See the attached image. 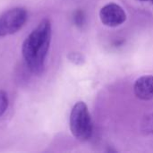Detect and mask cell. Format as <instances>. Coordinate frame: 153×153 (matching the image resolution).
<instances>
[{
	"instance_id": "cell-9",
	"label": "cell",
	"mask_w": 153,
	"mask_h": 153,
	"mask_svg": "<svg viewBox=\"0 0 153 153\" xmlns=\"http://www.w3.org/2000/svg\"><path fill=\"white\" fill-rule=\"evenodd\" d=\"M84 13L82 10H77L74 14V22L75 23L76 26L78 27H82L84 23Z\"/></svg>"
},
{
	"instance_id": "cell-10",
	"label": "cell",
	"mask_w": 153,
	"mask_h": 153,
	"mask_svg": "<svg viewBox=\"0 0 153 153\" xmlns=\"http://www.w3.org/2000/svg\"><path fill=\"white\" fill-rule=\"evenodd\" d=\"M139 1H151V0H139Z\"/></svg>"
},
{
	"instance_id": "cell-1",
	"label": "cell",
	"mask_w": 153,
	"mask_h": 153,
	"mask_svg": "<svg viewBox=\"0 0 153 153\" xmlns=\"http://www.w3.org/2000/svg\"><path fill=\"white\" fill-rule=\"evenodd\" d=\"M50 41L51 22L48 19H43L22 44V56L28 68L34 74H40L44 70Z\"/></svg>"
},
{
	"instance_id": "cell-11",
	"label": "cell",
	"mask_w": 153,
	"mask_h": 153,
	"mask_svg": "<svg viewBox=\"0 0 153 153\" xmlns=\"http://www.w3.org/2000/svg\"><path fill=\"white\" fill-rule=\"evenodd\" d=\"M151 1H152V4H153V0H151Z\"/></svg>"
},
{
	"instance_id": "cell-7",
	"label": "cell",
	"mask_w": 153,
	"mask_h": 153,
	"mask_svg": "<svg viewBox=\"0 0 153 153\" xmlns=\"http://www.w3.org/2000/svg\"><path fill=\"white\" fill-rule=\"evenodd\" d=\"M67 58L74 65H82L85 62V58L82 54L79 52H71L68 54Z\"/></svg>"
},
{
	"instance_id": "cell-8",
	"label": "cell",
	"mask_w": 153,
	"mask_h": 153,
	"mask_svg": "<svg viewBox=\"0 0 153 153\" xmlns=\"http://www.w3.org/2000/svg\"><path fill=\"white\" fill-rule=\"evenodd\" d=\"M8 107L7 94L4 91H0V117L6 111Z\"/></svg>"
},
{
	"instance_id": "cell-5",
	"label": "cell",
	"mask_w": 153,
	"mask_h": 153,
	"mask_svg": "<svg viewBox=\"0 0 153 153\" xmlns=\"http://www.w3.org/2000/svg\"><path fill=\"white\" fill-rule=\"evenodd\" d=\"M134 91L140 100H153V75H143L138 78L134 82Z\"/></svg>"
},
{
	"instance_id": "cell-2",
	"label": "cell",
	"mask_w": 153,
	"mask_h": 153,
	"mask_svg": "<svg viewBox=\"0 0 153 153\" xmlns=\"http://www.w3.org/2000/svg\"><path fill=\"white\" fill-rule=\"evenodd\" d=\"M70 130L72 134L79 141L89 140L92 134V124L87 105L77 102L70 114Z\"/></svg>"
},
{
	"instance_id": "cell-3",
	"label": "cell",
	"mask_w": 153,
	"mask_h": 153,
	"mask_svg": "<svg viewBox=\"0 0 153 153\" xmlns=\"http://www.w3.org/2000/svg\"><path fill=\"white\" fill-rule=\"evenodd\" d=\"M27 21V12L22 7H14L0 16V37L16 33Z\"/></svg>"
},
{
	"instance_id": "cell-6",
	"label": "cell",
	"mask_w": 153,
	"mask_h": 153,
	"mask_svg": "<svg viewBox=\"0 0 153 153\" xmlns=\"http://www.w3.org/2000/svg\"><path fill=\"white\" fill-rule=\"evenodd\" d=\"M142 129L148 134H153V113L147 115L142 123Z\"/></svg>"
},
{
	"instance_id": "cell-4",
	"label": "cell",
	"mask_w": 153,
	"mask_h": 153,
	"mask_svg": "<svg viewBox=\"0 0 153 153\" xmlns=\"http://www.w3.org/2000/svg\"><path fill=\"white\" fill-rule=\"evenodd\" d=\"M100 18L104 25L117 27L126 22V13L120 5L115 3H109L100 9Z\"/></svg>"
}]
</instances>
